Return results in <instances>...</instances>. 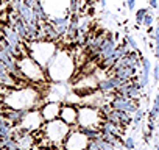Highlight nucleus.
Here are the masks:
<instances>
[{"mask_svg": "<svg viewBox=\"0 0 159 150\" xmlns=\"http://www.w3.org/2000/svg\"><path fill=\"white\" fill-rule=\"evenodd\" d=\"M114 106H116L117 111H134V106L131 105L129 99H126V97L116 100V102H114Z\"/></svg>", "mask_w": 159, "mask_h": 150, "instance_id": "obj_13", "label": "nucleus"}, {"mask_svg": "<svg viewBox=\"0 0 159 150\" xmlns=\"http://www.w3.org/2000/svg\"><path fill=\"white\" fill-rule=\"evenodd\" d=\"M5 102L14 110H19V111L28 110V108H31L38 103V92L34 89H30V88L14 91L7 97Z\"/></svg>", "mask_w": 159, "mask_h": 150, "instance_id": "obj_2", "label": "nucleus"}, {"mask_svg": "<svg viewBox=\"0 0 159 150\" xmlns=\"http://www.w3.org/2000/svg\"><path fill=\"white\" fill-rule=\"evenodd\" d=\"M42 113L39 111H30V113H25L22 116V127L25 130H36L41 127L42 124Z\"/></svg>", "mask_w": 159, "mask_h": 150, "instance_id": "obj_8", "label": "nucleus"}, {"mask_svg": "<svg viewBox=\"0 0 159 150\" xmlns=\"http://www.w3.org/2000/svg\"><path fill=\"white\" fill-rule=\"evenodd\" d=\"M148 73H150V61L143 59L142 61V78H140V88L147 86L148 83Z\"/></svg>", "mask_w": 159, "mask_h": 150, "instance_id": "obj_14", "label": "nucleus"}, {"mask_svg": "<svg viewBox=\"0 0 159 150\" xmlns=\"http://www.w3.org/2000/svg\"><path fill=\"white\" fill-rule=\"evenodd\" d=\"M126 42L131 45V49H133V50H137V44H136V41H134L131 36H128V38H126Z\"/></svg>", "mask_w": 159, "mask_h": 150, "instance_id": "obj_17", "label": "nucleus"}, {"mask_svg": "<svg viewBox=\"0 0 159 150\" xmlns=\"http://www.w3.org/2000/svg\"><path fill=\"white\" fill-rule=\"evenodd\" d=\"M125 145H126L128 148H134V141H133V138H128L126 142H125Z\"/></svg>", "mask_w": 159, "mask_h": 150, "instance_id": "obj_19", "label": "nucleus"}, {"mask_svg": "<svg viewBox=\"0 0 159 150\" xmlns=\"http://www.w3.org/2000/svg\"><path fill=\"white\" fill-rule=\"evenodd\" d=\"M157 150H159V147H157Z\"/></svg>", "mask_w": 159, "mask_h": 150, "instance_id": "obj_23", "label": "nucleus"}, {"mask_svg": "<svg viewBox=\"0 0 159 150\" xmlns=\"http://www.w3.org/2000/svg\"><path fill=\"white\" fill-rule=\"evenodd\" d=\"M89 147V138L86 133L73 131L66 141V150H86Z\"/></svg>", "mask_w": 159, "mask_h": 150, "instance_id": "obj_7", "label": "nucleus"}, {"mask_svg": "<svg viewBox=\"0 0 159 150\" xmlns=\"http://www.w3.org/2000/svg\"><path fill=\"white\" fill-rule=\"evenodd\" d=\"M17 70H20V73L24 77L33 80V82H41L44 80V72L42 67L33 59V58H24L17 63Z\"/></svg>", "mask_w": 159, "mask_h": 150, "instance_id": "obj_4", "label": "nucleus"}, {"mask_svg": "<svg viewBox=\"0 0 159 150\" xmlns=\"http://www.w3.org/2000/svg\"><path fill=\"white\" fill-rule=\"evenodd\" d=\"M78 124L81 125L83 128H92L98 124L100 120V114L97 108L92 106H83L78 110V117H76Z\"/></svg>", "mask_w": 159, "mask_h": 150, "instance_id": "obj_6", "label": "nucleus"}, {"mask_svg": "<svg viewBox=\"0 0 159 150\" xmlns=\"http://www.w3.org/2000/svg\"><path fill=\"white\" fill-rule=\"evenodd\" d=\"M50 25L55 28V31L58 35H62V33L67 31V28L70 25V21L67 19V16H64V17H52L50 19Z\"/></svg>", "mask_w": 159, "mask_h": 150, "instance_id": "obj_10", "label": "nucleus"}, {"mask_svg": "<svg viewBox=\"0 0 159 150\" xmlns=\"http://www.w3.org/2000/svg\"><path fill=\"white\" fill-rule=\"evenodd\" d=\"M134 7H136V0H128V8L134 10Z\"/></svg>", "mask_w": 159, "mask_h": 150, "instance_id": "obj_21", "label": "nucleus"}, {"mask_svg": "<svg viewBox=\"0 0 159 150\" xmlns=\"http://www.w3.org/2000/svg\"><path fill=\"white\" fill-rule=\"evenodd\" d=\"M73 70H75V64H73L72 56L67 52L55 53V56L48 63V75L52 80H55L58 83L69 80L72 77Z\"/></svg>", "mask_w": 159, "mask_h": 150, "instance_id": "obj_1", "label": "nucleus"}, {"mask_svg": "<svg viewBox=\"0 0 159 150\" xmlns=\"http://www.w3.org/2000/svg\"><path fill=\"white\" fill-rule=\"evenodd\" d=\"M159 80V66H154V82Z\"/></svg>", "mask_w": 159, "mask_h": 150, "instance_id": "obj_20", "label": "nucleus"}, {"mask_svg": "<svg viewBox=\"0 0 159 150\" xmlns=\"http://www.w3.org/2000/svg\"><path fill=\"white\" fill-rule=\"evenodd\" d=\"M30 53L33 56V59L39 64V66H48V63L52 61V58L56 53L55 44L48 42V41H38V42H31L30 44Z\"/></svg>", "mask_w": 159, "mask_h": 150, "instance_id": "obj_3", "label": "nucleus"}, {"mask_svg": "<svg viewBox=\"0 0 159 150\" xmlns=\"http://www.w3.org/2000/svg\"><path fill=\"white\" fill-rule=\"evenodd\" d=\"M153 24V13H147V16L143 17V22H142V25H147V27H150Z\"/></svg>", "mask_w": 159, "mask_h": 150, "instance_id": "obj_16", "label": "nucleus"}, {"mask_svg": "<svg viewBox=\"0 0 159 150\" xmlns=\"http://www.w3.org/2000/svg\"><path fill=\"white\" fill-rule=\"evenodd\" d=\"M154 42H156V56L159 58V35H154Z\"/></svg>", "mask_w": 159, "mask_h": 150, "instance_id": "obj_18", "label": "nucleus"}, {"mask_svg": "<svg viewBox=\"0 0 159 150\" xmlns=\"http://www.w3.org/2000/svg\"><path fill=\"white\" fill-rule=\"evenodd\" d=\"M69 133V124H66L64 120H50L45 125V134L50 141L53 142H61Z\"/></svg>", "mask_w": 159, "mask_h": 150, "instance_id": "obj_5", "label": "nucleus"}, {"mask_svg": "<svg viewBox=\"0 0 159 150\" xmlns=\"http://www.w3.org/2000/svg\"><path fill=\"white\" fill-rule=\"evenodd\" d=\"M61 113V108L58 105V102H50L44 106L42 110V117L47 119V120H55L58 117V114Z\"/></svg>", "mask_w": 159, "mask_h": 150, "instance_id": "obj_9", "label": "nucleus"}, {"mask_svg": "<svg viewBox=\"0 0 159 150\" xmlns=\"http://www.w3.org/2000/svg\"><path fill=\"white\" fill-rule=\"evenodd\" d=\"M59 114H61V117H62V120L66 124H73L76 120V117H78V111L73 106H64Z\"/></svg>", "mask_w": 159, "mask_h": 150, "instance_id": "obj_11", "label": "nucleus"}, {"mask_svg": "<svg viewBox=\"0 0 159 150\" xmlns=\"http://www.w3.org/2000/svg\"><path fill=\"white\" fill-rule=\"evenodd\" d=\"M120 83H122V80H119L117 77H111V78H106V80L100 82L98 86H100L102 91H111V89H114V88H119Z\"/></svg>", "mask_w": 159, "mask_h": 150, "instance_id": "obj_12", "label": "nucleus"}, {"mask_svg": "<svg viewBox=\"0 0 159 150\" xmlns=\"http://www.w3.org/2000/svg\"><path fill=\"white\" fill-rule=\"evenodd\" d=\"M148 2H150V7L151 8H156L157 7V0H148Z\"/></svg>", "mask_w": 159, "mask_h": 150, "instance_id": "obj_22", "label": "nucleus"}, {"mask_svg": "<svg viewBox=\"0 0 159 150\" xmlns=\"http://www.w3.org/2000/svg\"><path fill=\"white\" fill-rule=\"evenodd\" d=\"M147 13H148V10H145V8H142V10H139V11L136 13V21H137V24H142V22H143V17L147 16Z\"/></svg>", "mask_w": 159, "mask_h": 150, "instance_id": "obj_15", "label": "nucleus"}]
</instances>
